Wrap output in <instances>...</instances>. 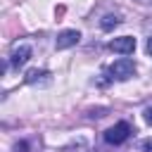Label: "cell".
<instances>
[{
	"label": "cell",
	"mask_w": 152,
	"mask_h": 152,
	"mask_svg": "<svg viewBox=\"0 0 152 152\" xmlns=\"http://www.w3.org/2000/svg\"><path fill=\"white\" fill-rule=\"evenodd\" d=\"M145 50H147V55H152V36L147 38V45H145Z\"/></svg>",
	"instance_id": "10"
},
{
	"label": "cell",
	"mask_w": 152,
	"mask_h": 152,
	"mask_svg": "<svg viewBox=\"0 0 152 152\" xmlns=\"http://www.w3.org/2000/svg\"><path fill=\"white\" fill-rule=\"evenodd\" d=\"M78 40H81V33H78L76 28H66V31H62V33L57 36L55 45H57V50H66V48H74Z\"/></svg>",
	"instance_id": "4"
},
{
	"label": "cell",
	"mask_w": 152,
	"mask_h": 152,
	"mask_svg": "<svg viewBox=\"0 0 152 152\" xmlns=\"http://www.w3.org/2000/svg\"><path fill=\"white\" fill-rule=\"evenodd\" d=\"M142 152H152V138L142 140Z\"/></svg>",
	"instance_id": "8"
},
{
	"label": "cell",
	"mask_w": 152,
	"mask_h": 152,
	"mask_svg": "<svg viewBox=\"0 0 152 152\" xmlns=\"http://www.w3.org/2000/svg\"><path fill=\"white\" fill-rule=\"evenodd\" d=\"M109 74H112V78H116V81H126V78H131V76L135 74V62L128 59V57H121V59H116V62L109 66Z\"/></svg>",
	"instance_id": "1"
},
{
	"label": "cell",
	"mask_w": 152,
	"mask_h": 152,
	"mask_svg": "<svg viewBox=\"0 0 152 152\" xmlns=\"http://www.w3.org/2000/svg\"><path fill=\"white\" fill-rule=\"evenodd\" d=\"M145 121L152 126V107H147V109H145Z\"/></svg>",
	"instance_id": "9"
},
{
	"label": "cell",
	"mask_w": 152,
	"mask_h": 152,
	"mask_svg": "<svg viewBox=\"0 0 152 152\" xmlns=\"http://www.w3.org/2000/svg\"><path fill=\"white\" fill-rule=\"evenodd\" d=\"M31 57V45L28 43H14L10 52V64L12 66H24Z\"/></svg>",
	"instance_id": "3"
},
{
	"label": "cell",
	"mask_w": 152,
	"mask_h": 152,
	"mask_svg": "<svg viewBox=\"0 0 152 152\" xmlns=\"http://www.w3.org/2000/svg\"><path fill=\"white\" fill-rule=\"evenodd\" d=\"M100 26H102L104 31H112L114 26H119V17H116V14H107V17H102Z\"/></svg>",
	"instance_id": "7"
},
{
	"label": "cell",
	"mask_w": 152,
	"mask_h": 152,
	"mask_svg": "<svg viewBox=\"0 0 152 152\" xmlns=\"http://www.w3.org/2000/svg\"><path fill=\"white\" fill-rule=\"evenodd\" d=\"M138 2H152V0H138Z\"/></svg>",
	"instance_id": "11"
},
{
	"label": "cell",
	"mask_w": 152,
	"mask_h": 152,
	"mask_svg": "<svg viewBox=\"0 0 152 152\" xmlns=\"http://www.w3.org/2000/svg\"><path fill=\"white\" fill-rule=\"evenodd\" d=\"M45 76H50L45 69H31V71L26 74V83H38V81H43Z\"/></svg>",
	"instance_id": "6"
},
{
	"label": "cell",
	"mask_w": 152,
	"mask_h": 152,
	"mask_svg": "<svg viewBox=\"0 0 152 152\" xmlns=\"http://www.w3.org/2000/svg\"><path fill=\"white\" fill-rule=\"evenodd\" d=\"M128 135H131V126L126 121H119V124H114L112 128L104 131V140L109 145H121L124 140H128Z\"/></svg>",
	"instance_id": "2"
},
{
	"label": "cell",
	"mask_w": 152,
	"mask_h": 152,
	"mask_svg": "<svg viewBox=\"0 0 152 152\" xmlns=\"http://www.w3.org/2000/svg\"><path fill=\"white\" fill-rule=\"evenodd\" d=\"M109 48H112L114 52H119V55H131V52L135 50V38H131V36L114 38V40L109 43Z\"/></svg>",
	"instance_id": "5"
}]
</instances>
